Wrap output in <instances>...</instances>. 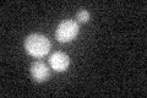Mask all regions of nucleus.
<instances>
[{
    "mask_svg": "<svg viewBox=\"0 0 147 98\" xmlns=\"http://www.w3.org/2000/svg\"><path fill=\"white\" fill-rule=\"evenodd\" d=\"M31 76L36 82H44L50 77V70L43 62H34L31 65Z\"/></svg>",
    "mask_w": 147,
    "mask_h": 98,
    "instance_id": "20e7f679",
    "label": "nucleus"
},
{
    "mask_svg": "<svg viewBox=\"0 0 147 98\" xmlns=\"http://www.w3.org/2000/svg\"><path fill=\"white\" fill-rule=\"evenodd\" d=\"M24 45L27 54L34 58H43L44 55L49 53L50 48H52V43L48 37L39 33H32L27 36Z\"/></svg>",
    "mask_w": 147,
    "mask_h": 98,
    "instance_id": "f257e3e1",
    "label": "nucleus"
},
{
    "mask_svg": "<svg viewBox=\"0 0 147 98\" xmlns=\"http://www.w3.org/2000/svg\"><path fill=\"white\" fill-rule=\"evenodd\" d=\"M79 23L72 18L63 20L55 30V39L60 43H69L74 41L79 34Z\"/></svg>",
    "mask_w": 147,
    "mask_h": 98,
    "instance_id": "f03ea898",
    "label": "nucleus"
},
{
    "mask_svg": "<svg viewBox=\"0 0 147 98\" xmlns=\"http://www.w3.org/2000/svg\"><path fill=\"white\" fill-rule=\"evenodd\" d=\"M49 64L54 71H65L70 65V58L64 52H54L49 57Z\"/></svg>",
    "mask_w": 147,
    "mask_h": 98,
    "instance_id": "7ed1b4c3",
    "label": "nucleus"
},
{
    "mask_svg": "<svg viewBox=\"0 0 147 98\" xmlns=\"http://www.w3.org/2000/svg\"><path fill=\"white\" fill-rule=\"evenodd\" d=\"M90 17H91L90 12L87 10H85V9H81V10H79V11H77V14H76V20H77V22H80V23L88 22Z\"/></svg>",
    "mask_w": 147,
    "mask_h": 98,
    "instance_id": "39448f33",
    "label": "nucleus"
}]
</instances>
